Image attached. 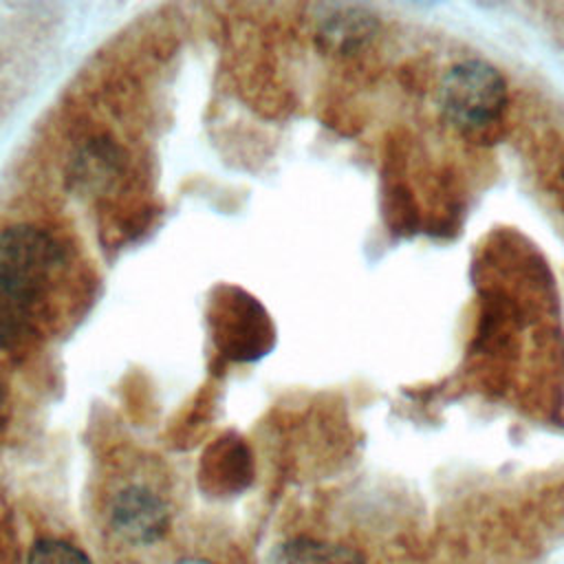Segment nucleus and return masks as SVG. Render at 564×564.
I'll list each match as a JSON object with an SVG mask.
<instances>
[{
    "label": "nucleus",
    "instance_id": "1a4fd4ad",
    "mask_svg": "<svg viewBox=\"0 0 564 564\" xmlns=\"http://www.w3.org/2000/svg\"><path fill=\"white\" fill-rule=\"evenodd\" d=\"M35 306L0 282V348L11 350L35 333Z\"/></svg>",
    "mask_w": 564,
    "mask_h": 564
},
{
    "label": "nucleus",
    "instance_id": "6e6552de",
    "mask_svg": "<svg viewBox=\"0 0 564 564\" xmlns=\"http://www.w3.org/2000/svg\"><path fill=\"white\" fill-rule=\"evenodd\" d=\"M271 564H366V560L357 549L346 544L293 538L273 551Z\"/></svg>",
    "mask_w": 564,
    "mask_h": 564
},
{
    "label": "nucleus",
    "instance_id": "f03ea898",
    "mask_svg": "<svg viewBox=\"0 0 564 564\" xmlns=\"http://www.w3.org/2000/svg\"><path fill=\"white\" fill-rule=\"evenodd\" d=\"M62 260L59 242L40 227L13 225L0 234V282L33 304L53 284Z\"/></svg>",
    "mask_w": 564,
    "mask_h": 564
},
{
    "label": "nucleus",
    "instance_id": "20e7f679",
    "mask_svg": "<svg viewBox=\"0 0 564 564\" xmlns=\"http://www.w3.org/2000/svg\"><path fill=\"white\" fill-rule=\"evenodd\" d=\"M112 531L130 544H154L170 527L167 505L143 485L119 489L108 509Z\"/></svg>",
    "mask_w": 564,
    "mask_h": 564
},
{
    "label": "nucleus",
    "instance_id": "4468645a",
    "mask_svg": "<svg viewBox=\"0 0 564 564\" xmlns=\"http://www.w3.org/2000/svg\"><path fill=\"white\" fill-rule=\"evenodd\" d=\"M562 185H564V167H562Z\"/></svg>",
    "mask_w": 564,
    "mask_h": 564
},
{
    "label": "nucleus",
    "instance_id": "9b49d317",
    "mask_svg": "<svg viewBox=\"0 0 564 564\" xmlns=\"http://www.w3.org/2000/svg\"><path fill=\"white\" fill-rule=\"evenodd\" d=\"M4 405H7V392H4V386L0 381V427H2V421H4Z\"/></svg>",
    "mask_w": 564,
    "mask_h": 564
},
{
    "label": "nucleus",
    "instance_id": "9d476101",
    "mask_svg": "<svg viewBox=\"0 0 564 564\" xmlns=\"http://www.w3.org/2000/svg\"><path fill=\"white\" fill-rule=\"evenodd\" d=\"M29 564H93L75 544L59 538H42L29 551Z\"/></svg>",
    "mask_w": 564,
    "mask_h": 564
},
{
    "label": "nucleus",
    "instance_id": "ddd939ff",
    "mask_svg": "<svg viewBox=\"0 0 564 564\" xmlns=\"http://www.w3.org/2000/svg\"><path fill=\"white\" fill-rule=\"evenodd\" d=\"M119 564H139V562H119Z\"/></svg>",
    "mask_w": 564,
    "mask_h": 564
},
{
    "label": "nucleus",
    "instance_id": "0eeeda50",
    "mask_svg": "<svg viewBox=\"0 0 564 564\" xmlns=\"http://www.w3.org/2000/svg\"><path fill=\"white\" fill-rule=\"evenodd\" d=\"M377 33L375 13L361 7H337L319 29V40L328 51L355 53Z\"/></svg>",
    "mask_w": 564,
    "mask_h": 564
},
{
    "label": "nucleus",
    "instance_id": "f8f14e48",
    "mask_svg": "<svg viewBox=\"0 0 564 564\" xmlns=\"http://www.w3.org/2000/svg\"><path fill=\"white\" fill-rule=\"evenodd\" d=\"M176 564H214L209 560H200V557H185V560H178Z\"/></svg>",
    "mask_w": 564,
    "mask_h": 564
},
{
    "label": "nucleus",
    "instance_id": "39448f33",
    "mask_svg": "<svg viewBox=\"0 0 564 564\" xmlns=\"http://www.w3.org/2000/svg\"><path fill=\"white\" fill-rule=\"evenodd\" d=\"M253 458L236 434L216 438L200 456L198 482L212 496H236L251 485Z\"/></svg>",
    "mask_w": 564,
    "mask_h": 564
},
{
    "label": "nucleus",
    "instance_id": "7ed1b4c3",
    "mask_svg": "<svg viewBox=\"0 0 564 564\" xmlns=\"http://www.w3.org/2000/svg\"><path fill=\"white\" fill-rule=\"evenodd\" d=\"M209 324L218 350L231 359L251 361L273 346V326L267 311L240 289H216Z\"/></svg>",
    "mask_w": 564,
    "mask_h": 564
},
{
    "label": "nucleus",
    "instance_id": "f257e3e1",
    "mask_svg": "<svg viewBox=\"0 0 564 564\" xmlns=\"http://www.w3.org/2000/svg\"><path fill=\"white\" fill-rule=\"evenodd\" d=\"M509 104L500 70L482 59L454 64L441 84V110L447 123L469 139H489L500 128Z\"/></svg>",
    "mask_w": 564,
    "mask_h": 564
},
{
    "label": "nucleus",
    "instance_id": "423d86ee",
    "mask_svg": "<svg viewBox=\"0 0 564 564\" xmlns=\"http://www.w3.org/2000/svg\"><path fill=\"white\" fill-rule=\"evenodd\" d=\"M123 167V152L117 143L108 139H93L84 143L73 159L70 181L82 192H97L104 185L112 183V178Z\"/></svg>",
    "mask_w": 564,
    "mask_h": 564
}]
</instances>
